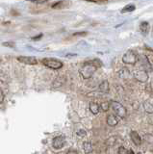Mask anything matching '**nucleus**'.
<instances>
[{
    "instance_id": "nucleus-7",
    "label": "nucleus",
    "mask_w": 153,
    "mask_h": 154,
    "mask_svg": "<svg viewBox=\"0 0 153 154\" xmlns=\"http://www.w3.org/2000/svg\"><path fill=\"white\" fill-rule=\"evenodd\" d=\"M17 61H20V63H23V64L30 65V66H35L38 64L37 58L32 57V56H18Z\"/></svg>"
},
{
    "instance_id": "nucleus-27",
    "label": "nucleus",
    "mask_w": 153,
    "mask_h": 154,
    "mask_svg": "<svg viewBox=\"0 0 153 154\" xmlns=\"http://www.w3.org/2000/svg\"><path fill=\"white\" fill-rule=\"evenodd\" d=\"M78 35H86V33H75L74 34V36H78Z\"/></svg>"
},
{
    "instance_id": "nucleus-28",
    "label": "nucleus",
    "mask_w": 153,
    "mask_h": 154,
    "mask_svg": "<svg viewBox=\"0 0 153 154\" xmlns=\"http://www.w3.org/2000/svg\"><path fill=\"white\" fill-rule=\"evenodd\" d=\"M35 3H37V4H44V3H45V1H35Z\"/></svg>"
},
{
    "instance_id": "nucleus-21",
    "label": "nucleus",
    "mask_w": 153,
    "mask_h": 154,
    "mask_svg": "<svg viewBox=\"0 0 153 154\" xmlns=\"http://www.w3.org/2000/svg\"><path fill=\"white\" fill-rule=\"evenodd\" d=\"M77 135H78L79 137H85L86 135H87V133H86L85 130L80 129V130H78V131H77Z\"/></svg>"
},
{
    "instance_id": "nucleus-16",
    "label": "nucleus",
    "mask_w": 153,
    "mask_h": 154,
    "mask_svg": "<svg viewBox=\"0 0 153 154\" xmlns=\"http://www.w3.org/2000/svg\"><path fill=\"white\" fill-rule=\"evenodd\" d=\"M99 108L100 106L96 102H90V111L92 112L93 115H97L99 112Z\"/></svg>"
},
{
    "instance_id": "nucleus-17",
    "label": "nucleus",
    "mask_w": 153,
    "mask_h": 154,
    "mask_svg": "<svg viewBox=\"0 0 153 154\" xmlns=\"http://www.w3.org/2000/svg\"><path fill=\"white\" fill-rule=\"evenodd\" d=\"M118 76H119V78H122V79L127 78L129 76V70L126 67H122V69L118 71Z\"/></svg>"
},
{
    "instance_id": "nucleus-15",
    "label": "nucleus",
    "mask_w": 153,
    "mask_h": 154,
    "mask_svg": "<svg viewBox=\"0 0 153 154\" xmlns=\"http://www.w3.org/2000/svg\"><path fill=\"white\" fill-rule=\"evenodd\" d=\"M83 149H84V152L86 154H90L93 150V144L90 143V142H85L83 143Z\"/></svg>"
},
{
    "instance_id": "nucleus-18",
    "label": "nucleus",
    "mask_w": 153,
    "mask_h": 154,
    "mask_svg": "<svg viewBox=\"0 0 153 154\" xmlns=\"http://www.w3.org/2000/svg\"><path fill=\"white\" fill-rule=\"evenodd\" d=\"M100 108H101V110L104 111V112H107V111L109 110V108H110V103L107 102V101L102 102L101 104H100Z\"/></svg>"
},
{
    "instance_id": "nucleus-11",
    "label": "nucleus",
    "mask_w": 153,
    "mask_h": 154,
    "mask_svg": "<svg viewBox=\"0 0 153 154\" xmlns=\"http://www.w3.org/2000/svg\"><path fill=\"white\" fill-rule=\"evenodd\" d=\"M106 122L109 126H116V125H118V119L116 118V116H114V115H109L107 117Z\"/></svg>"
},
{
    "instance_id": "nucleus-30",
    "label": "nucleus",
    "mask_w": 153,
    "mask_h": 154,
    "mask_svg": "<svg viewBox=\"0 0 153 154\" xmlns=\"http://www.w3.org/2000/svg\"><path fill=\"white\" fill-rule=\"evenodd\" d=\"M128 154H135V153H134L133 150H129V151H128Z\"/></svg>"
},
{
    "instance_id": "nucleus-22",
    "label": "nucleus",
    "mask_w": 153,
    "mask_h": 154,
    "mask_svg": "<svg viewBox=\"0 0 153 154\" xmlns=\"http://www.w3.org/2000/svg\"><path fill=\"white\" fill-rule=\"evenodd\" d=\"M62 5H63V2H62V1L56 2L55 4L52 5V8H53V9H59V8H61Z\"/></svg>"
},
{
    "instance_id": "nucleus-24",
    "label": "nucleus",
    "mask_w": 153,
    "mask_h": 154,
    "mask_svg": "<svg viewBox=\"0 0 153 154\" xmlns=\"http://www.w3.org/2000/svg\"><path fill=\"white\" fill-rule=\"evenodd\" d=\"M3 45L5 46H11V47H14L15 46V42H4Z\"/></svg>"
},
{
    "instance_id": "nucleus-19",
    "label": "nucleus",
    "mask_w": 153,
    "mask_h": 154,
    "mask_svg": "<svg viewBox=\"0 0 153 154\" xmlns=\"http://www.w3.org/2000/svg\"><path fill=\"white\" fill-rule=\"evenodd\" d=\"M135 10V6L134 5H127V6L124 7V9L122 10V13H125V12H132Z\"/></svg>"
},
{
    "instance_id": "nucleus-3",
    "label": "nucleus",
    "mask_w": 153,
    "mask_h": 154,
    "mask_svg": "<svg viewBox=\"0 0 153 154\" xmlns=\"http://www.w3.org/2000/svg\"><path fill=\"white\" fill-rule=\"evenodd\" d=\"M122 62L127 65H135L138 62V54L133 50H128L122 56Z\"/></svg>"
},
{
    "instance_id": "nucleus-2",
    "label": "nucleus",
    "mask_w": 153,
    "mask_h": 154,
    "mask_svg": "<svg viewBox=\"0 0 153 154\" xmlns=\"http://www.w3.org/2000/svg\"><path fill=\"white\" fill-rule=\"evenodd\" d=\"M110 106L112 107L114 113L116 114L118 117H119V118H125L126 117L127 110L122 104L118 102V101H113L112 100L111 102H110Z\"/></svg>"
},
{
    "instance_id": "nucleus-5",
    "label": "nucleus",
    "mask_w": 153,
    "mask_h": 154,
    "mask_svg": "<svg viewBox=\"0 0 153 154\" xmlns=\"http://www.w3.org/2000/svg\"><path fill=\"white\" fill-rule=\"evenodd\" d=\"M138 61H140L141 63V66L143 67V70H145L146 72L147 71H153V69H152V66L150 64L149 60L147 59V57L145 55H140L138 56Z\"/></svg>"
},
{
    "instance_id": "nucleus-25",
    "label": "nucleus",
    "mask_w": 153,
    "mask_h": 154,
    "mask_svg": "<svg viewBox=\"0 0 153 154\" xmlns=\"http://www.w3.org/2000/svg\"><path fill=\"white\" fill-rule=\"evenodd\" d=\"M41 37H42V34H40V35H38V36H36L34 38H32V40L33 41H39V40H41Z\"/></svg>"
},
{
    "instance_id": "nucleus-1",
    "label": "nucleus",
    "mask_w": 153,
    "mask_h": 154,
    "mask_svg": "<svg viewBox=\"0 0 153 154\" xmlns=\"http://www.w3.org/2000/svg\"><path fill=\"white\" fill-rule=\"evenodd\" d=\"M97 63L99 64L100 61L99 60H93L90 62H86L85 64L81 66V69L79 70L81 76L83 77V79H90V77L93 75V73L98 67L100 66L99 65H97Z\"/></svg>"
},
{
    "instance_id": "nucleus-29",
    "label": "nucleus",
    "mask_w": 153,
    "mask_h": 154,
    "mask_svg": "<svg viewBox=\"0 0 153 154\" xmlns=\"http://www.w3.org/2000/svg\"><path fill=\"white\" fill-rule=\"evenodd\" d=\"M2 77H3V72H1V71H0V80L2 79Z\"/></svg>"
},
{
    "instance_id": "nucleus-10",
    "label": "nucleus",
    "mask_w": 153,
    "mask_h": 154,
    "mask_svg": "<svg viewBox=\"0 0 153 154\" xmlns=\"http://www.w3.org/2000/svg\"><path fill=\"white\" fill-rule=\"evenodd\" d=\"M99 91H101V93H104V94H107L109 93V90H110V86H109V82L107 80H104L102 81L101 83L99 84Z\"/></svg>"
},
{
    "instance_id": "nucleus-9",
    "label": "nucleus",
    "mask_w": 153,
    "mask_h": 154,
    "mask_svg": "<svg viewBox=\"0 0 153 154\" xmlns=\"http://www.w3.org/2000/svg\"><path fill=\"white\" fill-rule=\"evenodd\" d=\"M130 137H131L132 142L135 143L137 146H141V144H142V138L140 137V135L138 134V132L134 131V130H133V131L130 132Z\"/></svg>"
},
{
    "instance_id": "nucleus-4",
    "label": "nucleus",
    "mask_w": 153,
    "mask_h": 154,
    "mask_svg": "<svg viewBox=\"0 0 153 154\" xmlns=\"http://www.w3.org/2000/svg\"><path fill=\"white\" fill-rule=\"evenodd\" d=\"M41 63L45 66L49 67V69H59L63 66V63L61 61L57 60V59H52V58H44V59H42Z\"/></svg>"
},
{
    "instance_id": "nucleus-8",
    "label": "nucleus",
    "mask_w": 153,
    "mask_h": 154,
    "mask_svg": "<svg viewBox=\"0 0 153 154\" xmlns=\"http://www.w3.org/2000/svg\"><path fill=\"white\" fill-rule=\"evenodd\" d=\"M66 143V139L64 136H58L55 137L53 139V142H52V146L55 149H60L64 146V144Z\"/></svg>"
},
{
    "instance_id": "nucleus-23",
    "label": "nucleus",
    "mask_w": 153,
    "mask_h": 154,
    "mask_svg": "<svg viewBox=\"0 0 153 154\" xmlns=\"http://www.w3.org/2000/svg\"><path fill=\"white\" fill-rule=\"evenodd\" d=\"M3 101H4V93H3L2 89L0 88V104H1Z\"/></svg>"
},
{
    "instance_id": "nucleus-13",
    "label": "nucleus",
    "mask_w": 153,
    "mask_h": 154,
    "mask_svg": "<svg viewBox=\"0 0 153 154\" xmlns=\"http://www.w3.org/2000/svg\"><path fill=\"white\" fill-rule=\"evenodd\" d=\"M140 30H141V32L143 34V35H146V34L149 32V30H150L149 23H148L147 21L141 22V24H140Z\"/></svg>"
},
{
    "instance_id": "nucleus-31",
    "label": "nucleus",
    "mask_w": 153,
    "mask_h": 154,
    "mask_svg": "<svg viewBox=\"0 0 153 154\" xmlns=\"http://www.w3.org/2000/svg\"><path fill=\"white\" fill-rule=\"evenodd\" d=\"M138 154H141V153H138Z\"/></svg>"
},
{
    "instance_id": "nucleus-20",
    "label": "nucleus",
    "mask_w": 153,
    "mask_h": 154,
    "mask_svg": "<svg viewBox=\"0 0 153 154\" xmlns=\"http://www.w3.org/2000/svg\"><path fill=\"white\" fill-rule=\"evenodd\" d=\"M118 154H128V150L123 146H121L118 148Z\"/></svg>"
},
{
    "instance_id": "nucleus-6",
    "label": "nucleus",
    "mask_w": 153,
    "mask_h": 154,
    "mask_svg": "<svg viewBox=\"0 0 153 154\" xmlns=\"http://www.w3.org/2000/svg\"><path fill=\"white\" fill-rule=\"evenodd\" d=\"M134 78H135L138 82L141 83H145L148 80V73L143 69H140L134 72Z\"/></svg>"
},
{
    "instance_id": "nucleus-12",
    "label": "nucleus",
    "mask_w": 153,
    "mask_h": 154,
    "mask_svg": "<svg viewBox=\"0 0 153 154\" xmlns=\"http://www.w3.org/2000/svg\"><path fill=\"white\" fill-rule=\"evenodd\" d=\"M65 82H66L65 77L64 76H59L54 80L53 85H52V86H53V88H60V87H62L65 84Z\"/></svg>"
},
{
    "instance_id": "nucleus-14",
    "label": "nucleus",
    "mask_w": 153,
    "mask_h": 154,
    "mask_svg": "<svg viewBox=\"0 0 153 154\" xmlns=\"http://www.w3.org/2000/svg\"><path fill=\"white\" fill-rule=\"evenodd\" d=\"M143 109L146 113L148 114H152L153 113V103H151V101L146 100L143 102Z\"/></svg>"
},
{
    "instance_id": "nucleus-32",
    "label": "nucleus",
    "mask_w": 153,
    "mask_h": 154,
    "mask_svg": "<svg viewBox=\"0 0 153 154\" xmlns=\"http://www.w3.org/2000/svg\"><path fill=\"white\" fill-rule=\"evenodd\" d=\"M0 61H1V60H0Z\"/></svg>"
},
{
    "instance_id": "nucleus-26",
    "label": "nucleus",
    "mask_w": 153,
    "mask_h": 154,
    "mask_svg": "<svg viewBox=\"0 0 153 154\" xmlns=\"http://www.w3.org/2000/svg\"><path fill=\"white\" fill-rule=\"evenodd\" d=\"M66 154H77V151L74 150V149H69V150L66 152Z\"/></svg>"
}]
</instances>
